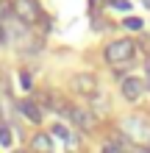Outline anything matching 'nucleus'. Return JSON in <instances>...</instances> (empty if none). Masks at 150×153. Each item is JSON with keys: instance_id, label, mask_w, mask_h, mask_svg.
I'll return each mask as SVG.
<instances>
[{"instance_id": "f8f14e48", "label": "nucleus", "mask_w": 150, "mask_h": 153, "mask_svg": "<svg viewBox=\"0 0 150 153\" xmlns=\"http://www.w3.org/2000/svg\"><path fill=\"white\" fill-rule=\"evenodd\" d=\"M103 153H122V145H117V142H106V145H103Z\"/></svg>"}, {"instance_id": "0eeeda50", "label": "nucleus", "mask_w": 150, "mask_h": 153, "mask_svg": "<svg viewBox=\"0 0 150 153\" xmlns=\"http://www.w3.org/2000/svg\"><path fill=\"white\" fill-rule=\"evenodd\" d=\"M53 134H56V137H61V139H64V145H67L69 150H75V148H78V137H75V134H72V131L67 128V125H61V123H56V125H53Z\"/></svg>"}, {"instance_id": "f257e3e1", "label": "nucleus", "mask_w": 150, "mask_h": 153, "mask_svg": "<svg viewBox=\"0 0 150 153\" xmlns=\"http://www.w3.org/2000/svg\"><path fill=\"white\" fill-rule=\"evenodd\" d=\"M134 50H136V45L131 39H114L109 48H106V59H109L111 64H125V61L134 59Z\"/></svg>"}, {"instance_id": "aec40b11", "label": "nucleus", "mask_w": 150, "mask_h": 153, "mask_svg": "<svg viewBox=\"0 0 150 153\" xmlns=\"http://www.w3.org/2000/svg\"><path fill=\"white\" fill-rule=\"evenodd\" d=\"M14 153H25V150H14Z\"/></svg>"}, {"instance_id": "20e7f679", "label": "nucleus", "mask_w": 150, "mask_h": 153, "mask_svg": "<svg viewBox=\"0 0 150 153\" xmlns=\"http://www.w3.org/2000/svg\"><path fill=\"white\" fill-rule=\"evenodd\" d=\"M67 117H69V120H72V125H78L81 131H89L92 125H95V114H89L86 109H75V106H69Z\"/></svg>"}, {"instance_id": "6e6552de", "label": "nucleus", "mask_w": 150, "mask_h": 153, "mask_svg": "<svg viewBox=\"0 0 150 153\" xmlns=\"http://www.w3.org/2000/svg\"><path fill=\"white\" fill-rule=\"evenodd\" d=\"M31 150H36V153H50V150H53V139L47 137V134H36V137L31 139Z\"/></svg>"}, {"instance_id": "9d476101", "label": "nucleus", "mask_w": 150, "mask_h": 153, "mask_svg": "<svg viewBox=\"0 0 150 153\" xmlns=\"http://www.w3.org/2000/svg\"><path fill=\"white\" fill-rule=\"evenodd\" d=\"M11 142H14L11 128H8V123H6V120H0V145H3V148H8Z\"/></svg>"}, {"instance_id": "6ab92c4d", "label": "nucleus", "mask_w": 150, "mask_h": 153, "mask_svg": "<svg viewBox=\"0 0 150 153\" xmlns=\"http://www.w3.org/2000/svg\"><path fill=\"white\" fill-rule=\"evenodd\" d=\"M0 14H6V8H0Z\"/></svg>"}, {"instance_id": "1a4fd4ad", "label": "nucleus", "mask_w": 150, "mask_h": 153, "mask_svg": "<svg viewBox=\"0 0 150 153\" xmlns=\"http://www.w3.org/2000/svg\"><path fill=\"white\" fill-rule=\"evenodd\" d=\"M20 109H22V114L28 117L31 123H42V109H39L33 100H22V103H20Z\"/></svg>"}, {"instance_id": "4468645a", "label": "nucleus", "mask_w": 150, "mask_h": 153, "mask_svg": "<svg viewBox=\"0 0 150 153\" xmlns=\"http://www.w3.org/2000/svg\"><path fill=\"white\" fill-rule=\"evenodd\" d=\"M20 84H22V89H31V75L28 73H20Z\"/></svg>"}, {"instance_id": "2eb2a0df", "label": "nucleus", "mask_w": 150, "mask_h": 153, "mask_svg": "<svg viewBox=\"0 0 150 153\" xmlns=\"http://www.w3.org/2000/svg\"><path fill=\"white\" fill-rule=\"evenodd\" d=\"M92 8H100V0H92V3H89Z\"/></svg>"}, {"instance_id": "ddd939ff", "label": "nucleus", "mask_w": 150, "mask_h": 153, "mask_svg": "<svg viewBox=\"0 0 150 153\" xmlns=\"http://www.w3.org/2000/svg\"><path fill=\"white\" fill-rule=\"evenodd\" d=\"M109 6H114L117 11H128V8H131L128 0H109Z\"/></svg>"}, {"instance_id": "7ed1b4c3", "label": "nucleus", "mask_w": 150, "mask_h": 153, "mask_svg": "<svg viewBox=\"0 0 150 153\" xmlns=\"http://www.w3.org/2000/svg\"><path fill=\"white\" fill-rule=\"evenodd\" d=\"M122 128H125L134 139H150V125L145 120H139V117H128V120L122 123Z\"/></svg>"}, {"instance_id": "423d86ee", "label": "nucleus", "mask_w": 150, "mask_h": 153, "mask_svg": "<svg viewBox=\"0 0 150 153\" xmlns=\"http://www.w3.org/2000/svg\"><path fill=\"white\" fill-rule=\"evenodd\" d=\"M145 92V84L139 78H122V95H125V100H139Z\"/></svg>"}, {"instance_id": "f03ea898", "label": "nucleus", "mask_w": 150, "mask_h": 153, "mask_svg": "<svg viewBox=\"0 0 150 153\" xmlns=\"http://www.w3.org/2000/svg\"><path fill=\"white\" fill-rule=\"evenodd\" d=\"M14 14L20 17L22 25H33L42 20V8L36 0H14Z\"/></svg>"}, {"instance_id": "a211bd4d", "label": "nucleus", "mask_w": 150, "mask_h": 153, "mask_svg": "<svg viewBox=\"0 0 150 153\" xmlns=\"http://www.w3.org/2000/svg\"><path fill=\"white\" fill-rule=\"evenodd\" d=\"M3 36H6V33H3V25H0V42H3Z\"/></svg>"}, {"instance_id": "9b49d317", "label": "nucleus", "mask_w": 150, "mask_h": 153, "mask_svg": "<svg viewBox=\"0 0 150 153\" xmlns=\"http://www.w3.org/2000/svg\"><path fill=\"white\" fill-rule=\"evenodd\" d=\"M125 28L128 31H139V28H142V20H139V17H128V20H125Z\"/></svg>"}, {"instance_id": "dca6fc26", "label": "nucleus", "mask_w": 150, "mask_h": 153, "mask_svg": "<svg viewBox=\"0 0 150 153\" xmlns=\"http://www.w3.org/2000/svg\"><path fill=\"white\" fill-rule=\"evenodd\" d=\"M147 89H150V67H147Z\"/></svg>"}, {"instance_id": "39448f33", "label": "nucleus", "mask_w": 150, "mask_h": 153, "mask_svg": "<svg viewBox=\"0 0 150 153\" xmlns=\"http://www.w3.org/2000/svg\"><path fill=\"white\" fill-rule=\"evenodd\" d=\"M95 86H98V81H95L92 73H78V75L72 78V89H75L78 95H89V97H92Z\"/></svg>"}, {"instance_id": "f3484780", "label": "nucleus", "mask_w": 150, "mask_h": 153, "mask_svg": "<svg viewBox=\"0 0 150 153\" xmlns=\"http://www.w3.org/2000/svg\"><path fill=\"white\" fill-rule=\"evenodd\" d=\"M136 153H150V150H145V148H136Z\"/></svg>"}]
</instances>
